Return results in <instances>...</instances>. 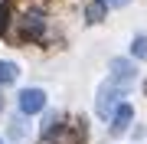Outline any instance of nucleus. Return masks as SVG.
Wrapping results in <instances>:
<instances>
[{"mask_svg": "<svg viewBox=\"0 0 147 144\" xmlns=\"http://www.w3.org/2000/svg\"><path fill=\"white\" fill-rule=\"evenodd\" d=\"M121 95H124V85L105 82V85L98 89V98H95V112H98L101 118H108V121H111V115H115V112H118V105H121Z\"/></svg>", "mask_w": 147, "mask_h": 144, "instance_id": "f257e3e1", "label": "nucleus"}, {"mask_svg": "<svg viewBox=\"0 0 147 144\" xmlns=\"http://www.w3.org/2000/svg\"><path fill=\"white\" fill-rule=\"evenodd\" d=\"M134 75H137V69L131 59H111V82L115 85H131Z\"/></svg>", "mask_w": 147, "mask_h": 144, "instance_id": "f03ea898", "label": "nucleus"}, {"mask_svg": "<svg viewBox=\"0 0 147 144\" xmlns=\"http://www.w3.org/2000/svg\"><path fill=\"white\" fill-rule=\"evenodd\" d=\"M42 105H46V95H42L39 89L20 92V112L23 115H36V112H42Z\"/></svg>", "mask_w": 147, "mask_h": 144, "instance_id": "7ed1b4c3", "label": "nucleus"}, {"mask_svg": "<svg viewBox=\"0 0 147 144\" xmlns=\"http://www.w3.org/2000/svg\"><path fill=\"white\" fill-rule=\"evenodd\" d=\"M42 144H79V131H69L65 124H56V128L46 131V141Z\"/></svg>", "mask_w": 147, "mask_h": 144, "instance_id": "20e7f679", "label": "nucleus"}, {"mask_svg": "<svg viewBox=\"0 0 147 144\" xmlns=\"http://www.w3.org/2000/svg\"><path fill=\"white\" fill-rule=\"evenodd\" d=\"M131 118H134V108L121 101V105H118V112L111 115V134H121L127 124H131Z\"/></svg>", "mask_w": 147, "mask_h": 144, "instance_id": "39448f33", "label": "nucleus"}, {"mask_svg": "<svg viewBox=\"0 0 147 144\" xmlns=\"http://www.w3.org/2000/svg\"><path fill=\"white\" fill-rule=\"evenodd\" d=\"M23 36H26V39L42 36V16L39 13H26V16H23Z\"/></svg>", "mask_w": 147, "mask_h": 144, "instance_id": "423d86ee", "label": "nucleus"}, {"mask_svg": "<svg viewBox=\"0 0 147 144\" xmlns=\"http://www.w3.org/2000/svg\"><path fill=\"white\" fill-rule=\"evenodd\" d=\"M105 10H108V7L101 3V0H95V3H88V10H85V16H88V23H101V20H105Z\"/></svg>", "mask_w": 147, "mask_h": 144, "instance_id": "0eeeda50", "label": "nucleus"}, {"mask_svg": "<svg viewBox=\"0 0 147 144\" xmlns=\"http://www.w3.org/2000/svg\"><path fill=\"white\" fill-rule=\"evenodd\" d=\"M16 66L13 62H0V85H10V82H16Z\"/></svg>", "mask_w": 147, "mask_h": 144, "instance_id": "6e6552de", "label": "nucleus"}, {"mask_svg": "<svg viewBox=\"0 0 147 144\" xmlns=\"http://www.w3.org/2000/svg\"><path fill=\"white\" fill-rule=\"evenodd\" d=\"M131 53L137 59H147V36H134V43H131Z\"/></svg>", "mask_w": 147, "mask_h": 144, "instance_id": "1a4fd4ad", "label": "nucleus"}, {"mask_svg": "<svg viewBox=\"0 0 147 144\" xmlns=\"http://www.w3.org/2000/svg\"><path fill=\"white\" fill-rule=\"evenodd\" d=\"M10 134H13V138H23V124L13 121V124H10Z\"/></svg>", "mask_w": 147, "mask_h": 144, "instance_id": "9d476101", "label": "nucleus"}, {"mask_svg": "<svg viewBox=\"0 0 147 144\" xmlns=\"http://www.w3.org/2000/svg\"><path fill=\"white\" fill-rule=\"evenodd\" d=\"M3 26H7V7L0 3V30H3Z\"/></svg>", "mask_w": 147, "mask_h": 144, "instance_id": "9b49d317", "label": "nucleus"}, {"mask_svg": "<svg viewBox=\"0 0 147 144\" xmlns=\"http://www.w3.org/2000/svg\"><path fill=\"white\" fill-rule=\"evenodd\" d=\"M101 3H105V7H124L127 0H101Z\"/></svg>", "mask_w": 147, "mask_h": 144, "instance_id": "f8f14e48", "label": "nucleus"}, {"mask_svg": "<svg viewBox=\"0 0 147 144\" xmlns=\"http://www.w3.org/2000/svg\"><path fill=\"white\" fill-rule=\"evenodd\" d=\"M0 108H3V98H0Z\"/></svg>", "mask_w": 147, "mask_h": 144, "instance_id": "ddd939ff", "label": "nucleus"}, {"mask_svg": "<svg viewBox=\"0 0 147 144\" xmlns=\"http://www.w3.org/2000/svg\"><path fill=\"white\" fill-rule=\"evenodd\" d=\"M0 144H3V141H0Z\"/></svg>", "mask_w": 147, "mask_h": 144, "instance_id": "4468645a", "label": "nucleus"}]
</instances>
